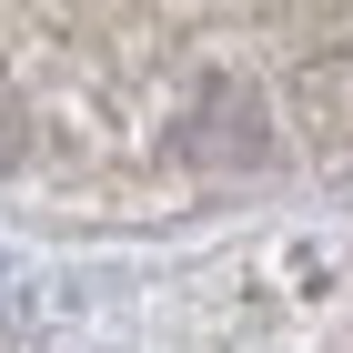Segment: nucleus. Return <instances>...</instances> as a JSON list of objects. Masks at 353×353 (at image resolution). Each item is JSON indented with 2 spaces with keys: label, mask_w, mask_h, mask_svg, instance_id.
<instances>
[]
</instances>
